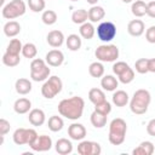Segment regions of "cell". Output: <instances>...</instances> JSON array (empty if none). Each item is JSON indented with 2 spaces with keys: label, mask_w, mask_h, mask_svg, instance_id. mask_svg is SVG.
<instances>
[{
  "label": "cell",
  "mask_w": 155,
  "mask_h": 155,
  "mask_svg": "<svg viewBox=\"0 0 155 155\" xmlns=\"http://www.w3.org/2000/svg\"><path fill=\"white\" fill-rule=\"evenodd\" d=\"M10 122L5 119H0V134L1 136H5L6 133L10 132Z\"/></svg>",
  "instance_id": "43"
},
{
  "label": "cell",
  "mask_w": 155,
  "mask_h": 155,
  "mask_svg": "<svg viewBox=\"0 0 155 155\" xmlns=\"http://www.w3.org/2000/svg\"><path fill=\"white\" fill-rule=\"evenodd\" d=\"M15 88H16V92L18 94H22V96L28 94L31 91V82L28 79L19 78L15 84Z\"/></svg>",
  "instance_id": "19"
},
{
  "label": "cell",
  "mask_w": 155,
  "mask_h": 155,
  "mask_svg": "<svg viewBox=\"0 0 155 155\" xmlns=\"http://www.w3.org/2000/svg\"><path fill=\"white\" fill-rule=\"evenodd\" d=\"M127 132V124L124 119L116 117L111 120L109 125V134L108 139L113 145H121L125 142Z\"/></svg>",
  "instance_id": "3"
},
{
  "label": "cell",
  "mask_w": 155,
  "mask_h": 155,
  "mask_svg": "<svg viewBox=\"0 0 155 155\" xmlns=\"http://www.w3.org/2000/svg\"><path fill=\"white\" fill-rule=\"evenodd\" d=\"M41 21L46 24V25H52L57 22V13L52 10H46L42 12L41 15Z\"/></svg>",
  "instance_id": "35"
},
{
  "label": "cell",
  "mask_w": 155,
  "mask_h": 155,
  "mask_svg": "<svg viewBox=\"0 0 155 155\" xmlns=\"http://www.w3.org/2000/svg\"><path fill=\"white\" fill-rule=\"evenodd\" d=\"M130 65L126 63V62H116L114 65H113V71H114V74L115 75H120L121 73H124L127 68H128Z\"/></svg>",
  "instance_id": "41"
},
{
  "label": "cell",
  "mask_w": 155,
  "mask_h": 155,
  "mask_svg": "<svg viewBox=\"0 0 155 155\" xmlns=\"http://www.w3.org/2000/svg\"><path fill=\"white\" fill-rule=\"evenodd\" d=\"M84 107H85L84 99L79 96H74L70 98L62 99L59 102L58 113L69 120H78L82 116Z\"/></svg>",
  "instance_id": "1"
},
{
  "label": "cell",
  "mask_w": 155,
  "mask_h": 155,
  "mask_svg": "<svg viewBox=\"0 0 155 155\" xmlns=\"http://www.w3.org/2000/svg\"><path fill=\"white\" fill-rule=\"evenodd\" d=\"M45 113L41 109H31L28 115V120L33 126H41L45 122Z\"/></svg>",
  "instance_id": "16"
},
{
  "label": "cell",
  "mask_w": 155,
  "mask_h": 155,
  "mask_svg": "<svg viewBox=\"0 0 155 155\" xmlns=\"http://www.w3.org/2000/svg\"><path fill=\"white\" fill-rule=\"evenodd\" d=\"M113 103L116 107H120V108L121 107H125L128 103V94H127V92H125L122 90L116 91L113 94Z\"/></svg>",
  "instance_id": "27"
},
{
  "label": "cell",
  "mask_w": 155,
  "mask_h": 155,
  "mask_svg": "<svg viewBox=\"0 0 155 155\" xmlns=\"http://www.w3.org/2000/svg\"><path fill=\"white\" fill-rule=\"evenodd\" d=\"M31 108V102L28 98H18L15 104H13V109L17 114H27Z\"/></svg>",
  "instance_id": "20"
},
{
  "label": "cell",
  "mask_w": 155,
  "mask_h": 155,
  "mask_svg": "<svg viewBox=\"0 0 155 155\" xmlns=\"http://www.w3.org/2000/svg\"><path fill=\"white\" fill-rule=\"evenodd\" d=\"M21 33V24L16 21H8L4 25V34L8 38H13Z\"/></svg>",
  "instance_id": "18"
},
{
  "label": "cell",
  "mask_w": 155,
  "mask_h": 155,
  "mask_svg": "<svg viewBox=\"0 0 155 155\" xmlns=\"http://www.w3.org/2000/svg\"><path fill=\"white\" fill-rule=\"evenodd\" d=\"M19 62H21L19 54H10V53L5 52L4 56H2V63L6 67H10V68L16 67V65L19 64Z\"/></svg>",
  "instance_id": "33"
},
{
  "label": "cell",
  "mask_w": 155,
  "mask_h": 155,
  "mask_svg": "<svg viewBox=\"0 0 155 155\" xmlns=\"http://www.w3.org/2000/svg\"><path fill=\"white\" fill-rule=\"evenodd\" d=\"M97 36L104 42L111 41L116 36V27L113 22H102L97 27Z\"/></svg>",
  "instance_id": "9"
},
{
  "label": "cell",
  "mask_w": 155,
  "mask_h": 155,
  "mask_svg": "<svg viewBox=\"0 0 155 155\" xmlns=\"http://www.w3.org/2000/svg\"><path fill=\"white\" fill-rule=\"evenodd\" d=\"M119 81L120 82H122V84H130V82H132L133 81V79H134V71H133V69L131 68V67H128L124 73H121L119 76Z\"/></svg>",
  "instance_id": "37"
},
{
  "label": "cell",
  "mask_w": 155,
  "mask_h": 155,
  "mask_svg": "<svg viewBox=\"0 0 155 155\" xmlns=\"http://www.w3.org/2000/svg\"><path fill=\"white\" fill-rule=\"evenodd\" d=\"M70 1H79V0H70Z\"/></svg>",
  "instance_id": "49"
},
{
  "label": "cell",
  "mask_w": 155,
  "mask_h": 155,
  "mask_svg": "<svg viewBox=\"0 0 155 155\" xmlns=\"http://www.w3.org/2000/svg\"><path fill=\"white\" fill-rule=\"evenodd\" d=\"M63 88V82L62 80L53 75V76H50L42 85L41 87V94L46 98V99H52L54 98Z\"/></svg>",
  "instance_id": "5"
},
{
  "label": "cell",
  "mask_w": 155,
  "mask_h": 155,
  "mask_svg": "<svg viewBox=\"0 0 155 155\" xmlns=\"http://www.w3.org/2000/svg\"><path fill=\"white\" fill-rule=\"evenodd\" d=\"M56 151L61 155H68L73 151V144L67 138H61L56 142Z\"/></svg>",
  "instance_id": "17"
},
{
  "label": "cell",
  "mask_w": 155,
  "mask_h": 155,
  "mask_svg": "<svg viewBox=\"0 0 155 155\" xmlns=\"http://www.w3.org/2000/svg\"><path fill=\"white\" fill-rule=\"evenodd\" d=\"M22 48H23L22 42L18 39H12L7 45L6 52L10 54H19V52H22Z\"/></svg>",
  "instance_id": "34"
},
{
  "label": "cell",
  "mask_w": 155,
  "mask_h": 155,
  "mask_svg": "<svg viewBox=\"0 0 155 155\" xmlns=\"http://www.w3.org/2000/svg\"><path fill=\"white\" fill-rule=\"evenodd\" d=\"M29 147L34 151H47L52 148V139L46 134H41V136H38Z\"/></svg>",
  "instance_id": "11"
},
{
  "label": "cell",
  "mask_w": 155,
  "mask_h": 155,
  "mask_svg": "<svg viewBox=\"0 0 155 155\" xmlns=\"http://www.w3.org/2000/svg\"><path fill=\"white\" fill-rule=\"evenodd\" d=\"M87 19H88V11H86L84 8L76 10L71 15V21L75 24H84Z\"/></svg>",
  "instance_id": "31"
},
{
  "label": "cell",
  "mask_w": 155,
  "mask_h": 155,
  "mask_svg": "<svg viewBox=\"0 0 155 155\" xmlns=\"http://www.w3.org/2000/svg\"><path fill=\"white\" fill-rule=\"evenodd\" d=\"M46 40L51 47H61L64 42V35L61 30H51L47 34Z\"/></svg>",
  "instance_id": "15"
},
{
  "label": "cell",
  "mask_w": 155,
  "mask_h": 155,
  "mask_svg": "<svg viewBox=\"0 0 155 155\" xmlns=\"http://www.w3.org/2000/svg\"><path fill=\"white\" fill-rule=\"evenodd\" d=\"M117 85H119V81H117V79L114 78L113 75H105V76H103L102 80H101V86L103 87V90L109 91V92L115 91L116 87H117Z\"/></svg>",
  "instance_id": "23"
},
{
  "label": "cell",
  "mask_w": 155,
  "mask_h": 155,
  "mask_svg": "<svg viewBox=\"0 0 155 155\" xmlns=\"http://www.w3.org/2000/svg\"><path fill=\"white\" fill-rule=\"evenodd\" d=\"M45 0H28V6L33 12H41L45 8Z\"/></svg>",
  "instance_id": "40"
},
{
  "label": "cell",
  "mask_w": 155,
  "mask_h": 155,
  "mask_svg": "<svg viewBox=\"0 0 155 155\" xmlns=\"http://www.w3.org/2000/svg\"><path fill=\"white\" fill-rule=\"evenodd\" d=\"M105 16V11L102 6H96L93 5L90 10H88V19L92 22V23H96V22H99L104 18Z\"/></svg>",
  "instance_id": "22"
},
{
  "label": "cell",
  "mask_w": 155,
  "mask_h": 155,
  "mask_svg": "<svg viewBox=\"0 0 155 155\" xmlns=\"http://www.w3.org/2000/svg\"><path fill=\"white\" fill-rule=\"evenodd\" d=\"M50 68L41 58H35L30 63V78L33 81H46L50 76Z\"/></svg>",
  "instance_id": "4"
},
{
  "label": "cell",
  "mask_w": 155,
  "mask_h": 155,
  "mask_svg": "<svg viewBox=\"0 0 155 155\" xmlns=\"http://www.w3.org/2000/svg\"><path fill=\"white\" fill-rule=\"evenodd\" d=\"M46 63L50 67H59L64 62V54L59 50H51L46 53Z\"/></svg>",
  "instance_id": "13"
},
{
  "label": "cell",
  "mask_w": 155,
  "mask_h": 155,
  "mask_svg": "<svg viewBox=\"0 0 155 155\" xmlns=\"http://www.w3.org/2000/svg\"><path fill=\"white\" fill-rule=\"evenodd\" d=\"M65 44H67V47L70 51H79L80 47H81L82 41H81V39L78 34H70L65 39Z\"/></svg>",
  "instance_id": "24"
},
{
  "label": "cell",
  "mask_w": 155,
  "mask_h": 155,
  "mask_svg": "<svg viewBox=\"0 0 155 155\" xmlns=\"http://www.w3.org/2000/svg\"><path fill=\"white\" fill-rule=\"evenodd\" d=\"M147 16L150 18H155V1H150L147 4Z\"/></svg>",
  "instance_id": "44"
},
{
  "label": "cell",
  "mask_w": 155,
  "mask_h": 155,
  "mask_svg": "<svg viewBox=\"0 0 155 155\" xmlns=\"http://www.w3.org/2000/svg\"><path fill=\"white\" fill-rule=\"evenodd\" d=\"M94 110L103 114V115H109V113L111 111V104L108 101H103L102 103H98L94 105Z\"/></svg>",
  "instance_id": "39"
},
{
  "label": "cell",
  "mask_w": 155,
  "mask_h": 155,
  "mask_svg": "<svg viewBox=\"0 0 155 155\" xmlns=\"http://www.w3.org/2000/svg\"><path fill=\"white\" fill-rule=\"evenodd\" d=\"M86 128L84 125L74 122L68 127V136L73 140H82L86 137Z\"/></svg>",
  "instance_id": "12"
},
{
  "label": "cell",
  "mask_w": 155,
  "mask_h": 155,
  "mask_svg": "<svg viewBox=\"0 0 155 155\" xmlns=\"http://www.w3.org/2000/svg\"><path fill=\"white\" fill-rule=\"evenodd\" d=\"M145 39L150 44H155V25H151L145 31Z\"/></svg>",
  "instance_id": "42"
},
{
  "label": "cell",
  "mask_w": 155,
  "mask_h": 155,
  "mask_svg": "<svg viewBox=\"0 0 155 155\" xmlns=\"http://www.w3.org/2000/svg\"><path fill=\"white\" fill-rule=\"evenodd\" d=\"M25 4L22 0H12L8 4H6L2 10L1 15L5 19H15L25 13Z\"/></svg>",
  "instance_id": "6"
},
{
  "label": "cell",
  "mask_w": 155,
  "mask_h": 155,
  "mask_svg": "<svg viewBox=\"0 0 155 155\" xmlns=\"http://www.w3.org/2000/svg\"><path fill=\"white\" fill-rule=\"evenodd\" d=\"M131 11H132L133 16L143 17L147 15V4L143 0H136L131 6Z\"/></svg>",
  "instance_id": "25"
},
{
  "label": "cell",
  "mask_w": 155,
  "mask_h": 155,
  "mask_svg": "<svg viewBox=\"0 0 155 155\" xmlns=\"http://www.w3.org/2000/svg\"><path fill=\"white\" fill-rule=\"evenodd\" d=\"M150 102H151V96L148 90H144V88L137 90L133 93V97L130 102V109L133 114L143 115L148 111Z\"/></svg>",
  "instance_id": "2"
},
{
  "label": "cell",
  "mask_w": 155,
  "mask_h": 155,
  "mask_svg": "<svg viewBox=\"0 0 155 155\" xmlns=\"http://www.w3.org/2000/svg\"><path fill=\"white\" fill-rule=\"evenodd\" d=\"M147 132L149 136L155 137V119H151L147 125Z\"/></svg>",
  "instance_id": "45"
},
{
  "label": "cell",
  "mask_w": 155,
  "mask_h": 155,
  "mask_svg": "<svg viewBox=\"0 0 155 155\" xmlns=\"http://www.w3.org/2000/svg\"><path fill=\"white\" fill-rule=\"evenodd\" d=\"M90 119H91V124L96 128H102V127H104L107 125V115H103V114H101V113H98L96 110L91 114Z\"/></svg>",
  "instance_id": "28"
},
{
  "label": "cell",
  "mask_w": 155,
  "mask_h": 155,
  "mask_svg": "<svg viewBox=\"0 0 155 155\" xmlns=\"http://www.w3.org/2000/svg\"><path fill=\"white\" fill-rule=\"evenodd\" d=\"M145 30L144 22L140 19H132L127 24V31L132 36H140Z\"/></svg>",
  "instance_id": "14"
},
{
  "label": "cell",
  "mask_w": 155,
  "mask_h": 155,
  "mask_svg": "<svg viewBox=\"0 0 155 155\" xmlns=\"http://www.w3.org/2000/svg\"><path fill=\"white\" fill-rule=\"evenodd\" d=\"M88 73L92 78H102L104 75V65L101 62H93L88 67Z\"/></svg>",
  "instance_id": "32"
},
{
  "label": "cell",
  "mask_w": 155,
  "mask_h": 155,
  "mask_svg": "<svg viewBox=\"0 0 155 155\" xmlns=\"http://www.w3.org/2000/svg\"><path fill=\"white\" fill-rule=\"evenodd\" d=\"M154 153V144L149 140L142 142L137 148L133 149V155H151Z\"/></svg>",
  "instance_id": "21"
},
{
  "label": "cell",
  "mask_w": 155,
  "mask_h": 155,
  "mask_svg": "<svg viewBox=\"0 0 155 155\" xmlns=\"http://www.w3.org/2000/svg\"><path fill=\"white\" fill-rule=\"evenodd\" d=\"M79 33H80V35H81L84 39L90 40V39H92V38L94 36L96 29H94V27H93V24H92V23L85 22L84 24H81V25H80Z\"/></svg>",
  "instance_id": "26"
},
{
  "label": "cell",
  "mask_w": 155,
  "mask_h": 155,
  "mask_svg": "<svg viewBox=\"0 0 155 155\" xmlns=\"http://www.w3.org/2000/svg\"><path fill=\"white\" fill-rule=\"evenodd\" d=\"M148 58H139L134 63V68H136V71L139 73V74H145L149 71L148 69Z\"/></svg>",
  "instance_id": "38"
},
{
  "label": "cell",
  "mask_w": 155,
  "mask_h": 155,
  "mask_svg": "<svg viewBox=\"0 0 155 155\" xmlns=\"http://www.w3.org/2000/svg\"><path fill=\"white\" fill-rule=\"evenodd\" d=\"M22 54L25 57V58H34L36 54H38V48L34 44L31 42H27L25 45H23V48H22Z\"/></svg>",
  "instance_id": "36"
},
{
  "label": "cell",
  "mask_w": 155,
  "mask_h": 155,
  "mask_svg": "<svg viewBox=\"0 0 155 155\" xmlns=\"http://www.w3.org/2000/svg\"><path fill=\"white\" fill-rule=\"evenodd\" d=\"M47 126L48 128L52 131V132H58L63 128L64 126V122H63V119L58 115H53L48 119V122H47Z\"/></svg>",
  "instance_id": "30"
},
{
  "label": "cell",
  "mask_w": 155,
  "mask_h": 155,
  "mask_svg": "<svg viewBox=\"0 0 155 155\" xmlns=\"http://www.w3.org/2000/svg\"><path fill=\"white\" fill-rule=\"evenodd\" d=\"M88 4H91V5H96L97 2H98V0H86Z\"/></svg>",
  "instance_id": "47"
},
{
  "label": "cell",
  "mask_w": 155,
  "mask_h": 155,
  "mask_svg": "<svg viewBox=\"0 0 155 155\" xmlns=\"http://www.w3.org/2000/svg\"><path fill=\"white\" fill-rule=\"evenodd\" d=\"M148 69L151 73H155V58H150L148 61Z\"/></svg>",
  "instance_id": "46"
},
{
  "label": "cell",
  "mask_w": 155,
  "mask_h": 155,
  "mask_svg": "<svg viewBox=\"0 0 155 155\" xmlns=\"http://www.w3.org/2000/svg\"><path fill=\"white\" fill-rule=\"evenodd\" d=\"M122 1H124V2H125V4H128V2H132V1H133V0H122Z\"/></svg>",
  "instance_id": "48"
},
{
  "label": "cell",
  "mask_w": 155,
  "mask_h": 155,
  "mask_svg": "<svg viewBox=\"0 0 155 155\" xmlns=\"http://www.w3.org/2000/svg\"><path fill=\"white\" fill-rule=\"evenodd\" d=\"M94 56L99 62H114L119 58V48L115 45H101L96 48Z\"/></svg>",
  "instance_id": "7"
},
{
  "label": "cell",
  "mask_w": 155,
  "mask_h": 155,
  "mask_svg": "<svg viewBox=\"0 0 155 155\" xmlns=\"http://www.w3.org/2000/svg\"><path fill=\"white\" fill-rule=\"evenodd\" d=\"M38 137V133L33 128H17L15 132H13V142L17 144V145H23V144H28L30 145L35 138Z\"/></svg>",
  "instance_id": "8"
},
{
  "label": "cell",
  "mask_w": 155,
  "mask_h": 155,
  "mask_svg": "<svg viewBox=\"0 0 155 155\" xmlns=\"http://www.w3.org/2000/svg\"><path fill=\"white\" fill-rule=\"evenodd\" d=\"M88 99L96 105V104L105 101V94L101 88H91L88 91Z\"/></svg>",
  "instance_id": "29"
},
{
  "label": "cell",
  "mask_w": 155,
  "mask_h": 155,
  "mask_svg": "<svg viewBox=\"0 0 155 155\" xmlns=\"http://www.w3.org/2000/svg\"><path fill=\"white\" fill-rule=\"evenodd\" d=\"M78 153L80 155H99L102 153V148L97 142L81 140L78 145Z\"/></svg>",
  "instance_id": "10"
}]
</instances>
